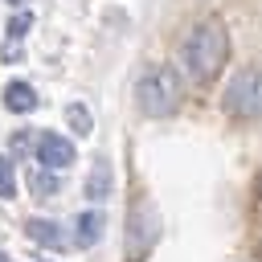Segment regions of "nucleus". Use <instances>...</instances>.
<instances>
[{
    "label": "nucleus",
    "mask_w": 262,
    "mask_h": 262,
    "mask_svg": "<svg viewBox=\"0 0 262 262\" xmlns=\"http://www.w3.org/2000/svg\"><path fill=\"white\" fill-rule=\"evenodd\" d=\"M29 25H33V16H29V12H16V16H8V41H20V37L29 33Z\"/></svg>",
    "instance_id": "nucleus-13"
},
{
    "label": "nucleus",
    "mask_w": 262,
    "mask_h": 262,
    "mask_svg": "<svg viewBox=\"0 0 262 262\" xmlns=\"http://www.w3.org/2000/svg\"><path fill=\"white\" fill-rule=\"evenodd\" d=\"M102 229H106V221H102V213H98V209L78 213V217H74V246H78V250L98 246V242H102Z\"/></svg>",
    "instance_id": "nucleus-6"
},
{
    "label": "nucleus",
    "mask_w": 262,
    "mask_h": 262,
    "mask_svg": "<svg viewBox=\"0 0 262 262\" xmlns=\"http://www.w3.org/2000/svg\"><path fill=\"white\" fill-rule=\"evenodd\" d=\"M66 119H70V127H74L78 135H90V131H94V119H90V111H86L82 102H70V106H66Z\"/></svg>",
    "instance_id": "nucleus-10"
},
{
    "label": "nucleus",
    "mask_w": 262,
    "mask_h": 262,
    "mask_svg": "<svg viewBox=\"0 0 262 262\" xmlns=\"http://www.w3.org/2000/svg\"><path fill=\"white\" fill-rule=\"evenodd\" d=\"M0 262H12V258H8V254H4V250H0Z\"/></svg>",
    "instance_id": "nucleus-14"
},
{
    "label": "nucleus",
    "mask_w": 262,
    "mask_h": 262,
    "mask_svg": "<svg viewBox=\"0 0 262 262\" xmlns=\"http://www.w3.org/2000/svg\"><path fill=\"white\" fill-rule=\"evenodd\" d=\"M29 184H33V192H37V196H57V188H61V184H57V176H53L49 168H37V172L29 176Z\"/></svg>",
    "instance_id": "nucleus-11"
},
{
    "label": "nucleus",
    "mask_w": 262,
    "mask_h": 262,
    "mask_svg": "<svg viewBox=\"0 0 262 262\" xmlns=\"http://www.w3.org/2000/svg\"><path fill=\"white\" fill-rule=\"evenodd\" d=\"M25 233H29L37 246H49V250L61 246V229H57V221H49V217H33V221L25 225Z\"/></svg>",
    "instance_id": "nucleus-9"
},
{
    "label": "nucleus",
    "mask_w": 262,
    "mask_h": 262,
    "mask_svg": "<svg viewBox=\"0 0 262 262\" xmlns=\"http://www.w3.org/2000/svg\"><path fill=\"white\" fill-rule=\"evenodd\" d=\"M37 90L29 86V82H20V78H12L8 86H4V106L12 111V115H33L37 111Z\"/></svg>",
    "instance_id": "nucleus-7"
},
{
    "label": "nucleus",
    "mask_w": 262,
    "mask_h": 262,
    "mask_svg": "<svg viewBox=\"0 0 262 262\" xmlns=\"http://www.w3.org/2000/svg\"><path fill=\"white\" fill-rule=\"evenodd\" d=\"M16 196V172H12V160L0 156V201H12Z\"/></svg>",
    "instance_id": "nucleus-12"
},
{
    "label": "nucleus",
    "mask_w": 262,
    "mask_h": 262,
    "mask_svg": "<svg viewBox=\"0 0 262 262\" xmlns=\"http://www.w3.org/2000/svg\"><path fill=\"white\" fill-rule=\"evenodd\" d=\"M225 111L237 119H262V70L246 66L225 86Z\"/></svg>",
    "instance_id": "nucleus-3"
},
{
    "label": "nucleus",
    "mask_w": 262,
    "mask_h": 262,
    "mask_svg": "<svg viewBox=\"0 0 262 262\" xmlns=\"http://www.w3.org/2000/svg\"><path fill=\"white\" fill-rule=\"evenodd\" d=\"M74 143L66 139V135H57V131H41L37 135V160H41V168H49V172H61V168H70L74 164Z\"/></svg>",
    "instance_id": "nucleus-4"
},
{
    "label": "nucleus",
    "mask_w": 262,
    "mask_h": 262,
    "mask_svg": "<svg viewBox=\"0 0 262 262\" xmlns=\"http://www.w3.org/2000/svg\"><path fill=\"white\" fill-rule=\"evenodd\" d=\"M111 184H115V172H111V160H94L90 164V176H86V196L94 201V205H102L106 196H111Z\"/></svg>",
    "instance_id": "nucleus-8"
},
{
    "label": "nucleus",
    "mask_w": 262,
    "mask_h": 262,
    "mask_svg": "<svg viewBox=\"0 0 262 262\" xmlns=\"http://www.w3.org/2000/svg\"><path fill=\"white\" fill-rule=\"evenodd\" d=\"M151 242H156V213L139 205L131 213V229H127V262H139Z\"/></svg>",
    "instance_id": "nucleus-5"
},
{
    "label": "nucleus",
    "mask_w": 262,
    "mask_h": 262,
    "mask_svg": "<svg viewBox=\"0 0 262 262\" xmlns=\"http://www.w3.org/2000/svg\"><path fill=\"white\" fill-rule=\"evenodd\" d=\"M8 4H25V0H8Z\"/></svg>",
    "instance_id": "nucleus-15"
},
{
    "label": "nucleus",
    "mask_w": 262,
    "mask_h": 262,
    "mask_svg": "<svg viewBox=\"0 0 262 262\" xmlns=\"http://www.w3.org/2000/svg\"><path fill=\"white\" fill-rule=\"evenodd\" d=\"M135 102H139V111L147 119L172 115L180 106V78H176V70L172 66H151L139 78V86H135Z\"/></svg>",
    "instance_id": "nucleus-2"
},
{
    "label": "nucleus",
    "mask_w": 262,
    "mask_h": 262,
    "mask_svg": "<svg viewBox=\"0 0 262 262\" xmlns=\"http://www.w3.org/2000/svg\"><path fill=\"white\" fill-rule=\"evenodd\" d=\"M225 57H229V33H225L221 20H201V25H192V33H188L184 45H180V61H184V70H188L192 82L217 78L221 66H225Z\"/></svg>",
    "instance_id": "nucleus-1"
},
{
    "label": "nucleus",
    "mask_w": 262,
    "mask_h": 262,
    "mask_svg": "<svg viewBox=\"0 0 262 262\" xmlns=\"http://www.w3.org/2000/svg\"><path fill=\"white\" fill-rule=\"evenodd\" d=\"M41 262H45V258H41Z\"/></svg>",
    "instance_id": "nucleus-16"
}]
</instances>
